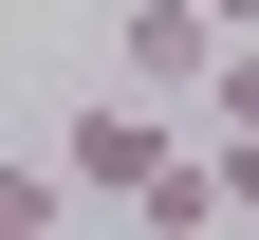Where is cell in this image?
Segmentation results:
<instances>
[{
  "label": "cell",
  "instance_id": "2",
  "mask_svg": "<svg viewBox=\"0 0 259 240\" xmlns=\"http://www.w3.org/2000/svg\"><path fill=\"white\" fill-rule=\"evenodd\" d=\"M111 56H130V92H204V74H222V19H204V0H130Z\"/></svg>",
  "mask_w": 259,
  "mask_h": 240
},
{
  "label": "cell",
  "instance_id": "6",
  "mask_svg": "<svg viewBox=\"0 0 259 240\" xmlns=\"http://www.w3.org/2000/svg\"><path fill=\"white\" fill-rule=\"evenodd\" d=\"M204 19H222V37H259V0H204Z\"/></svg>",
  "mask_w": 259,
  "mask_h": 240
},
{
  "label": "cell",
  "instance_id": "1",
  "mask_svg": "<svg viewBox=\"0 0 259 240\" xmlns=\"http://www.w3.org/2000/svg\"><path fill=\"white\" fill-rule=\"evenodd\" d=\"M167 148H185V129H167V92H130V74L93 92L74 129H56V166H74V203H148V166H167Z\"/></svg>",
  "mask_w": 259,
  "mask_h": 240
},
{
  "label": "cell",
  "instance_id": "5",
  "mask_svg": "<svg viewBox=\"0 0 259 240\" xmlns=\"http://www.w3.org/2000/svg\"><path fill=\"white\" fill-rule=\"evenodd\" d=\"M204 129H222V148H259V37H222V74H204Z\"/></svg>",
  "mask_w": 259,
  "mask_h": 240
},
{
  "label": "cell",
  "instance_id": "3",
  "mask_svg": "<svg viewBox=\"0 0 259 240\" xmlns=\"http://www.w3.org/2000/svg\"><path fill=\"white\" fill-rule=\"evenodd\" d=\"M130 222H148V240H222V222H241V203H222V129H185V148L148 166V203H130Z\"/></svg>",
  "mask_w": 259,
  "mask_h": 240
},
{
  "label": "cell",
  "instance_id": "4",
  "mask_svg": "<svg viewBox=\"0 0 259 240\" xmlns=\"http://www.w3.org/2000/svg\"><path fill=\"white\" fill-rule=\"evenodd\" d=\"M56 222H74V166L56 148H0V240H56Z\"/></svg>",
  "mask_w": 259,
  "mask_h": 240
}]
</instances>
